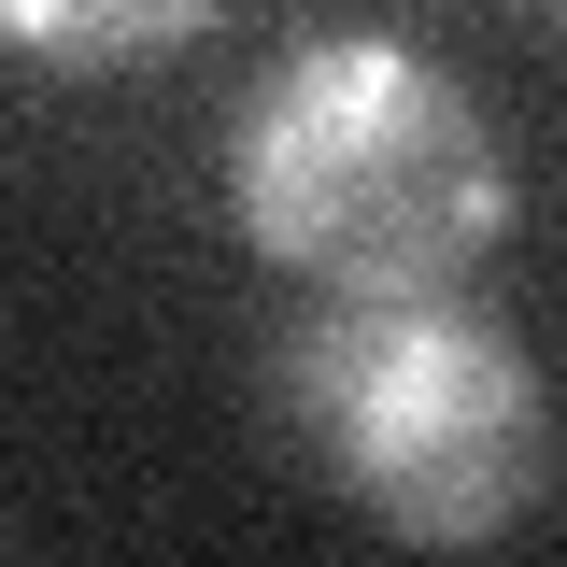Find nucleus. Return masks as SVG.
<instances>
[{
  "instance_id": "nucleus-1",
  "label": "nucleus",
  "mask_w": 567,
  "mask_h": 567,
  "mask_svg": "<svg viewBox=\"0 0 567 567\" xmlns=\"http://www.w3.org/2000/svg\"><path fill=\"white\" fill-rule=\"evenodd\" d=\"M227 213L312 298H440L511 241V142L412 43H298L227 114Z\"/></svg>"
},
{
  "instance_id": "nucleus-2",
  "label": "nucleus",
  "mask_w": 567,
  "mask_h": 567,
  "mask_svg": "<svg viewBox=\"0 0 567 567\" xmlns=\"http://www.w3.org/2000/svg\"><path fill=\"white\" fill-rule=\"evenodd\" d=\"M270 425L341 511H369L383 539H425V554H483L511 525H539L567 468L539 354L496 312H468L454 284L298 312L270 354Z\"/></svg>"
},
{
  "instance_id": "nucleus-4",
  "label": "nucleus",
  "mask_w": 567,
  "mask_h": 567,
  "mask_svg": "<svg viewBox=\"0 0 567 567\" xmlns=\"http://www.w3.org/2000/svg\"><path fill=\"white\" fill-rule=\"evenodd\" d=\"M554 14H567V0H554Z\"/></svg>"
},
{
  "instance_id": "nucleus-3",
  "label": "nucleus",
  "mask_w": 567,
  "mask_h": 567,
  "mask_svg": "<svg viewBox=\"0 0 567 567\" xmlns=\"http://www.w3.org/2000/svg\"><path fill=\"white\" fill-rule=\"evenodd\" d=\"M213 14L227 0H0V43H29L58 71H142L171 43H199Z\"/></svg>"
}]
</instances>
